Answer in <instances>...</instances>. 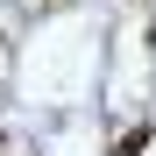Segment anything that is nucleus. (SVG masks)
I'll return each instance as SVG.
<instances>
[{
    "instance_id": "f257e3e1",
    "label": "nucleus",
    "mask_w": 156,
    "mask_h": 156,
    "mask_svg": "<svg viewBox=\"0 0 156 156\" xmlns=\"http://www.w3.org/2000/svg\"><path fill=\"white\" fill-rule=\"evenodd\" d=\"M149 142H156V128H128V135H121V142H114V156H142V149H149Z\"/></svg>"
}]
</instances>
